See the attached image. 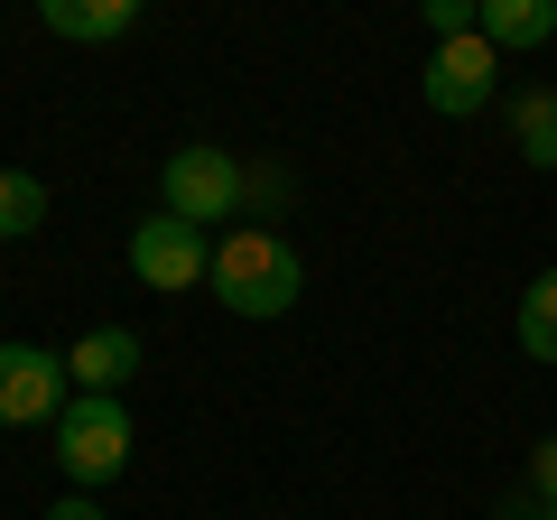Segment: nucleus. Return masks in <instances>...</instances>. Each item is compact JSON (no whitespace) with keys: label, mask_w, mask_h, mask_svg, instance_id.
Returning <instances> with one entry per match:
<instances>
[{"label":"nucleus","mask_w":557,"mask_h":520,"mask_svg":"<svg viewBox=\"0 0 557 520\" xmlns=\"http://www.w3.org/2000/svg\"><path fill=\"white\" fill-rule=\"evenodd\" d=\"M520 354L557 362V270H539V280L520 288Z\"/></svg>","instance_id":"obj_11"},{"label":"nucleus","mask_w":557,"mask_h":520,"mask_svg":"<svg viewBox=\"0 0 557 520\" xmlns=\"http://www.w3.org/2000/svg\"><path fill=\"white\" fill-rule=\"evenodd\" d=\"M242 177H251V168H242L233 149H214V140H186V149H168V168H159V196H168V214H177V223L214 233V223H233V214H242Z\"/></svg>","instance_id":"obj_2"},{"label":"nucleus","mask_w":557,"mask_h":520,"mask_svg":"<svg viewBox=\"0 0 557 520\" xmlns=\"http://www.w3.org/2000/svg\"><path fill=\"white\" fill-rule=\"evenodd\" d=\"M418 94H428V112H437V121L493 112V102H502V57L483 47V28H474V38H446L437 57H428V84H418Z\"/></svg>","instance_id":"obj_5"},{"label":"nucleus","mask_w":557,"mask_h":520,"mask_svg":"<svg viewBox=\"0 0 557 520\" xmlns=\"http://www.w3.org/2000/svg\"><path fill=\"white\" fill-rule=\"evenodd\" d=\"M65 400H75L65 354H47V344H0V428H57Z\"/></svg>","instance_id":"obj_6"},{"label":"nucleus","mask_w":557,"mask_h":520,"mask_svg":"<svg viewBox=\"0 0 557 520\" xmlns=\"http://www.w3.org/2000/svg\"><path fill=\"white\" fill-rule=\"evenodd\" d=\"M47 520H102V502L94 493H65V502H47Z\"/></svg>","instance_id":"obj_16"},{"label":"nucleus","mask_w":557,"mask_h":520,"mask_svg":"<svg viewBox=\"0 0 557 520\" xmlns=\"http://www.w3.org/2000/svg\"><path fill=\"white\" fill-rule=\"evenodd\" d=\"M530 493H539V511L557 520V437H539V456H530Z\"/></svg>","instance_id":"obj_14"},{"label":"nucleus","mask_w":557,"mask_h":520,"mask_svg":"<svg viewBox=\"0 0 557 520\" xmlns=\"http://www.w3.org/2000/svg\"><path fill=\"white\" fill-rule=\"evenodd\" d=\"M57 465H65V483H75V493H102V483L131 465V409L75 391V400L57 409Z\"/></svg>","instance_id":"obj_3"},{"label":"nucleus","mask_w":557,"mask_h":520,"mask_svg":"<svg viewBox=\"0 0 557 520\" xmlns=\"http://www.w3.org/2000/svg\"><path fill=\"white\" fill-rule=\"evenodd\" d=\"M511 140H520V159H530L539 177L557 168V94L548 84H520L511 94Z\"/></svg>","instance_id":"obj_10"},{"label":"nucleus","mask_w":557,"mask_h":520,"mask_svg":"<svg viewBox=\"0 0 557 520\" xmlns=\"http://www.w3.org/2000/svg\"><path fill=\"white\" fill-rule=\"evenodd\" d=\"M242 205H260V214H278V205H288V177H278V168H260V177H242Z\"/></svg>","instance_id":"obj_15"},{"label":"nucleus","mask_w":557,"mask_h":520,"mask_svg":"<svg viewBox=\"0 0 557 520\" xmlns=\"http://www.w3.org/2000/svg\"><path fill=\"white\" fill-rule=\"evenodd\" d=\"M131 280L159 288V298L205 288V280H214V233H196V223H177V214L159 205L149 223H131Z\"/></svg>","instance_id":"obj_4"},{"label":"nucleus","mask_w":557,"mask_h":520,"mask_svg":"<svg viewBox=\"0 0 557 520\" xmlns=\"http://www.w3.org/2000/svg\"><path fill=\"white\" fill-rule=\"evenodd\" d=\"M139 372V335L131 325H84L75 344H65V381L75 391H94V400H121V381Z\"/></svg>","instance_id":"obj_7"},{"label":"nucleus","mask_w":557,"mask_h":520,"mask_svg":"<svg viewBox=\"0 0 557 520\" xmlns=\"http://www.w3.org/2000/svg\"><path fill=\"white\" fill-rule=\"evenodd\" d=\"M557 38V0H483V47L493 57H530Z\"/></svg>","instance_id":"obj_8"},{"label":"nucleus","mask_w":557,"mask_h":520,"mask_svg":"<svg viewBox=\"0 0 557 520\" xmlns=\"http://www.w3.org/2000/svg\"><path fill=\"white\" fill-rule=\"evenodd\" d=\"M428 28H437V47L446 38H474V28H483V0H428Z\"/></svg>","instance_id":"obj_13"},{"label":"nucleus","mask_w":557,"mask_h":520,"mask_svg":"<svg viewBox=\"0 0 557 520\" xmlns=\"http://www.w3.org/2000/svg\"><path fill=\"white\" fill-rule=\"evenodd\" d=\"M502 520H548V511H539V493H530V483H520V493L502 502Z\"/></svg>","instance_id":"obj_17"},{"label":"nucleus","mask_w":557,"mask_h":520,"mask_svg":"<svg viewBox=\"0 0 557 520\" xmlns=\"http://www.w3.org/2000/svg\"><path fill=\"white\" fill-rule=\"evenodd\" d=\"M47 223V186L28 168H0V242H28Z\"/></svg>","instance_id":"obj_12"},{"label":"nucleus","mask_w":557,"mask_h":520,"mask_svg":"<svg viewBox=\"0 0 557 520\" xmlns=\"http://www.w3.org/2000/svg\"><path fill=\"white\" fill-rule=\"evenodd\" d=\"M57 38H84V47H112V38H131L139 28V0H47L38 10Z\"/></svg>","instance_id":"obj_9"},{"label":"nucleus","mask_w":557,"mask_h":520,"mask_svg":"<svg viewBox=\"0 0 557 520\" xmlns=\"http://www.w3.org/2000/svg\"><path fill=\"white\" fill-rule=\"evenodd\" d=\"M214 288L233 317H251V325H270V317H288V307L307 298V260H298V242L288 233H270V223H242V233H223L214 242Z\"/></svg>","instance_id":"obj_1"}]
</instances>
